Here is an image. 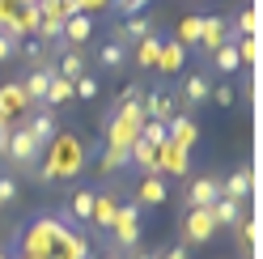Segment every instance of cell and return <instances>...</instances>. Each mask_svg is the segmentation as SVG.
Masks as SVG:
<instances>
[{
  "label": "cell",
  "instance_id": "cell-6",
  "mask_svg": "<svg viewBox=\"0 0 263 259\" xmlns=\"http://www.w3.org/2000/svg\"><path fill=\"white\" fill-rule=\"evenodd\" d=\"M212 234H217V221H212V213H208V208H191L187 221H183V238L191 242V247H204Z\"/></svg>",
  "mask_w": 263,
  "mask_h": 259
},
{
  "label": "cell",
  "instance_id": "cell-18",
  "mask_svg": "<svg viewBox=\"0 0 263 259\" xmlns=\"http://www.w3.org/2000/svg\"><path fill=\"white\" fill-rule=\"evenodd\" d=\"M217 196H221V183H217V179H208V174H204V179H191V187H187V208H208Z\"/></svg>",
  "mask_w": 263,
  "mask_h": 259
},
{
  "label": "cell",
  "instance_id": "cell-42",
  "mask_svg": "<svg viewBox=\"0 0 263 259\" xmlns=\"http://www.w3.org/2000/svg\"><path fill=\"white\" fill-rule=\"evenodd\" d=\"M77 5H81V13H89L93 5H110V0H77Z\"/></svg>",
  "mask_w": 263,
  "mask_h": 259
},
{
  "label": "cell",
  "instance_id": "cell-2",
  "mask_svg": "<svg viewBox=\"0 0 263 259\" xmlns=\"http://www.w3.org/2000/svg\"><path fill=\"white\" fill-rule=\"evenodd\" d=\"M72 225H64L60 217H39L22 230V255H34V259H55L60 255V242Z\"/></svg>",
  "mask_w": 263,
  "mask_h": 259
},
{
  "label": "cell",
  "instance_id": "cell-26",
  "mask_svg": "<svg viewBox=\"0 0 263 259\" xmlns=\"http://www.w3.org/2000/svg\"><path fill=\"white\" fill-rule=\"evenodd\" d=\"M157 51H161V34H144L136 47H132V55H136V68H153V64H157Z\"/></svg>",
  "mask_w": 263,
  "mask_h": 259
},
{
  "label": "cell",
  "instance_id": "cell-16",
  "mask_svg": "<svg viewBox=\"0 0 263 259\" xmlns=\"http://www.w3.org/2000/svg\"><path fill=\"white\" fill-rule=\"evenodd\" d=\"M166 132H170V144H178V149H191V144L200 140L191 115H170V119H166Z\"/></svg>",
  "mask_w": 263,
  "mask_h": 259
},
{
  "label": "cell",
  "instance_id": "cell-37",
  "mask_svg": "<svg viewBox=\"0 0 263 259\" xmlns=\"http://www.w3.org/2000/svg\"><path fill=\"white\" fill-rule=\"evenodd\" d=\"M144 5H149V0H115V9H119L123 17H136V13H140Z\"/></svg>",
  "mask_w": 263,
  "mask_h": 259
},
{
  "label": "cell",
  "instance_id": "cell-35",
  "mask_svg": "<svg viewBox=\"0 0 263 259\" xmlns=\"http://www.w3.org/2000/svg\"><path fill=\"white\" fill-rule=\"evenodd\" d=\"M13 200H17V179L13 174H0V208L13 204Z\"/></svg>",
  "mask_w": 263,
  "mask_h": 259
},
{
  "label": "cell",
  "instance_id": "cell-19",
  "mask_svg": "<svg viewBox=\"0 0 263 259\" xmlns=\"http://www.w3.org/2000/svg\"><path fill=\"white\" fill-rule=\"evenodd\" d=\"M93 34V17L89 13H72V17H64V47H81Z\"/></svg>",
  "mask_w": 263,
  "mask_h": 259
},
{
  "label": "cell",
  "instance_id": "cell-15",
  "mask_svg": "<svg viewBox=\"0 0 263 259\" xmlns=\"http://www.w3.org/2000/svg\"><path fill=\"white\" fill-rule=\"evenodd\" d=\"M26 106H30V102H26V94H22V81H9V85H0V119H5V123H13Z\"/></svg>",
  "mask_w": 263,
  "mask_h": 259
},
{
  "label": "cell",
  "instance_id": "cell-1",
  "mask_svg": "<svg viewBox=\"0 0 263 259\" xmlns=\"http://www.w3.org/2000/svg\"><path fill=\"white\" fill-rule=\"evenodd\" d=\"M85 140H81L77 132H55L51 144L39 153V166H34V179L39 183H64V179H72V174L85 170Z\"/></svg>",
  "mask_w": 263,
  "mask_h": 259
},
{
  "label": "cell",
  "instance_id": "cell-4",
  "mask_svg": "<svg viewBox=\"0 0 263 259\" xmlns=\"http://www.w3.org/2000/svg\"><path fill=\"white\" fill-rule=\"evenodd\" d=\"M39 144L30 140V132L22 123H13V132H9V144H5V161L13 170H26V174H34V166H39Z\"/></svg>",
  "mask_w": 263,
  "mask_h": 259
},
{
  "label": "cell",
  "instance_id": "cell-25",
  "mask_svg": "<svg viewBox=\"0 0 263 259\" xmlns=\"http://www.w3.org/2000/svg\"><path fill=\"white\" fill-rule=\"evenodd\" d=\"M127 60H132V51H127V47H119V43H106L102 51H98V64H102L106 72H123Z\"/></svg>",
  "mask_w": 263,
  "mask_h": 259
},
{
  "label": "cell",
  "instance_id": "cell-10",
  "mask_svg": "<svg viewBox=\"0 0 263 259\" xmlns=\"http://www.w3.org/2000/svg\"><path fill=\"white\" fill-rule=\"evenodd\" d=\"M93 196H98V191L77 187V191H72V204L60 213V221H64V225H89V217H93Z\"/></svg>",
  "mask_w": 263,
  "mask_h": 259
},
{
  "label": "cell",
  "instance_id": "cell-22",
  "mask_svg": "<svg viewBox=\"0 0 263 259\" xmlns=\"http://www.w3.org/2000/svg\"><path fill=\"white\" fill-rule=\"evenodd\" d=\"M127 157H132V166H136V170H144V174H161L157 170V149H153V144L149 140H132V149H127Z\"/></svg>",
  "mask_w": 263,
  "mask_h": 259
},
{
  "label": "cell",
  "instance_id": "cell-41",
  "mask_svg": "<svg viewBox=\"0 0 263 259\" xmlns=\"http://www.w3.org/2000/svg\"><path fill=\"white\" fill-rule=\"evenodd\" d=\"M157 259H187V247H174V251H166V255H157Z\"/></svg>",
  "mask_w": 263,
  "mask_h": 259
},
{
  "label": "cell",
  "instance_id": "cell-13",
  "mask_svg": "<svg viewBox=\"0 0 263 259\" xmlns=\"http://www.w3.org/2000/svg\"><path fill=\"white\" fill-rule=\"evenodd\" d=\"M170 200V187H166V174H144V183L136 187V204L140 208H157Z\"/></svg>",
  "mask_w": 263,
  "mask_h": 259
},
{
  "label": "cell",
  "instance_id": "cell-28",
  "mask_svg": "<svg viewBox=\"0 0 263 259\" xmlns=\"http://www.w3.org/2000/svg\"><path fill=\"white\" fill-rule=\"evenodd\" d=\"M208 64H212V68H217V72H238V43H221L217 47V51H212L208 55Z\"/></svg>",
  "mask_w": 263,
  "mask_h": 259
},
{
  "label": "cell",
  "instance_id": "cell-14",
  "mask_svg": "<svg viewBox=\"0 0 263 259\" xmlns=\"http://www.w3.org/2000/svg\"><path fill=\"white\" fill-rule=\"evenodd\" d=\"M187 64V47L178 43V39H161V51H157V64L153 68L161 72V77H170V72H178Z\"/></svg>",
  "mask_w": 263,
  "mask_h": 259
},
{
  "label": "cell",
  "instance_id": "cell-30",
  "mask_svg": "<svg viewBox=\"0 0 263 259\" xmlns=\"http://www.w3.org/2000/svg\"><path fill=\"white\" fill-rule=\"evenodd\" d=\"M98 94H102V85H98V77H93V72H81V77L72 81V98H81V102H93Z\"/></svg>",
  "mask_w": 263,
  "mask_h": 259
},
{
  "label": "cell",
  "instance_id": "cell-43",
  "mask_svg": "<svg viewBox=\"0 0 263 259\" xmlns=\"http://www.w3.org/2000/svg\"><path fill=\"white\" fill-rule=\"evenodd\" d=\"M127 259H157V255H149V251H140V247H136V251H127Z\"/></svg>",
  "mask_w": 263,
  "mask_h": 259
},
{
  "label": "cell",
  "instance_id": "cell-34",
  "mask_svg": "<svg viewBox=\"0 0 263 259\" xmlns=\"http://www.w3.org/2000/svg\"><path fill=\"white\" fill-rule=\"evenodd\" d=\"M208 98L217 102V106H234V102H238V89H234V85H212Z\"/></svg>",
  "mask_w": 263,
  "mask_h": 259
},
{
  "label": "cell",
  "instance_id": "cell-8",
  "mask_svg": "<svg viewBox=\"0 0 263 259\" xmlns=\"http://www.w3.org/2000/svg\"><path fill=\"white\" fill-rule=\"evenodd\" d=\"M221 43H229V17H204L200 22V43H195V51L212 55Z\"/></svg>",
  "mask_w": 263,
  "mask_h": 259
},
{
  "label": "cell",
  "instance_id": "cell-9",
  "mask_svg": "<svg viewBox=\"0 0 263 259\" xmlns=\"http://www.w3.org/2000/svg\"><path fill=\"white\" fill-rule=\"evenodd\" d=\"M140 106H144V119L166 123V119L174 115V110H178V98H174V94H166V89H144Z\"/></svg>",
  "mask_w": 263,
  "mask_h": 259
},
{
  "label": "cell",
  "instance_id": "cell-24",
  "mask_svg": "<svg viewBox=\"0 0 263 259\" xmlns=\"http://www.w3.org/2000/svg\"><path fill=\"white\" fill-rule=\"evenodd\" d=\"M208 213H212V221H217V230H221V225H238V221H242V204L217 196V200L208 204Z\"/></svg>",
  "mask_w": 263,
  "mask_h": 259
},
{
  "label": "cell",
  "instance_id": "cell-20",
  "mask_svg": "<svg viewBox=\"0 0 263 259\" xmlns=\"http://www.w3.org/2000/svg\"><path fill=\"white\" fill-rule=\"evenodd\" d=\"M208 94H212V81H208L204 72H191V77L183 81L178 102H183V106H200V102H208Z\"/></svg>",
  "mask_w": 263,
  "mask_h": 259
},
{
  "label": "cell",
  "instance_id": "cell-39",
  "mask_svg": "<svg viewBox=\"0 0 263 259\" xmlns=\"http://www.w3.org/2000/svg\"><path fill=\"white\" fill-rule=\"evenodd\" d=\"M238 225H242V242H246V247H255V238H259L255 221H238Z\"/></svg>",
  "mask_w": 263,
  "mask_h": 259
},
{
  "label": "cell",
  "instance_id": "cell-32",
  "mask_svg": "<svg viewBox=\"0 0 263 259\" xmlns=\"http://www.w3.org/2000/svg\"><path fill=\"white\" fill-rule=\"evenodd\" d=\"M140 140H149L153 149H157V144H166V140H170V132H166V123H157V119H144V123H140Z\"/></svg>",
  "mask_w": 263,
  "mask_h": 259
},
{
  "label": "cell",
  "instance_id": "cell-7",
  "mask_svg": "<svg viewBox=\"0 0 263 259\" xmlns=\"http://www.w3.org/2000/svg\"><path fill=\"white\" fill-rule=\"evenodd\" d=\"M26 132H30V140L39 144V149H47L51 144V136L60 132V119H55V110H47V106H39L34 115H30V123H22Z\"/></svg>",
  "mask_w": 263,
  "mask_h": 259
},
{
  "label": "cell",
  "instance_id": "cell-31",
  "mask_svg": "<svg viewBox=\"0 0 263 259\" xmlns=\"http://www.w3.org/2000/svg\"><path fill=\"white\" fill-rule=\"evenodd\" d=\"M200 22H204V17H195V13L178 22V43H183V47H195V43H200Z\"/></svg>",
  "mask_w": 263,
  "mask_h": 259
},
{
  "label": "cell",
  "instance_id": "cell-27",
  "mask_svg": "<svg viewBox=\"0 0 263 259\" xmlns=\"http://www.w3.org/2000/svg\"><path fill=\"white\" fill-rule=\"evenodd\" d=\"M68 98H72V81L55 72V77H51V85H47V98H43V106H47V110H55V106H64Z\"/></svg>",
  "mask_w": 263,
  "mask_h": 259
},
{
  "label": "cell",
  "instance_id": "cell-3",
  "mask_svg": "<svg viewBox=\"0 0 263 259\" xmlns=\"http://www.w3.org/2000/svg\"><path fill=\"white\" fill-rule=\"evenodd\" d=\"M110 234V251L123 255V251H136L140 247V204H119V213H115V221L106 225Z\"/></svg>",
  "mask_w": 263,
  "mask_h": 259
},
{
  "label": "cell",
  "instance_id": "cell-29",
  "mask_svg": "<svg viewBox=\"0 0 263 259\" xmlns=\"http://www.w3.org/2000/svg\"><path fill=\"white\" fill-rule=\"evenodd\" d=\"M123 166H132V157H127V149H110V144H106V153L98 157V174H119Z\"/></svg>",
  "mask_w": 263,
  "mask_h": 259
},
{
  "label": "cell",
  "instance_id": "cell-21",
  "mask_svg": "<svg viewBox=\"0 0 263 259\" xmlns=\"http://www.w3.org/2000/svg\"><path fill=\"white\" fill-rule=\"evenodd\" d=\"M251 187H255V174H251V170H234V174L221 183V196L234 200V204H242L246 196H251Z\"/></svg>",
  "mask_w": 263,
  "mask_h": 259
},
{
  "label": "cell",
  "instance_id": "cell-12",
  "mask_svg": "<svg viewBox=\"0 0 263 259\" xmlns=\"http://www.w3.org/2000/svg\"><path fill=\"white\" fill-rule=\"evenodd\" d=\"M157 170L161 174H187L191 170V149H178V144H157Z\"/></svg>",
  "mask_w": 263,
  "mask_h": 259
},
{
  "label": "cell",
  "instance_id": "cell-46",
  "mask_svg": "<svg viewBox=\"0 0 263 259\" xmlns=\"http://www.w3.org/2000/svg\"><path fill=\"white\" fill-rule=\"evenodd\" d=\"M0 259H13V255H9V251H0Z\"/></svg>",
  "mask_w": 263,
  "mask_h": 259
},
{
  "label": "cell",
  "instance_id": "cell-17",
  "mask_svg": "<svg viewBox=\"0 0 263 259\" xmlns=\"http://www.w3.org/2000/svg\"><path fill=\"white\" fill-rule=\"evenodd\" d=\"M55 55H60V60H55V72H60V77L77 81L81 72H89V64H85V51H81V47H60Z\"/></svg>",
  "mask_w": 263,
  "mask_h": 259
},
{
  "label": "cell",
  "instance_id": "cell-40",
  "mask_svg": "<svg viewBox=\"0 0 263 259\" xmlns=\"http://www.w3.org/2000/svg\"><path fill=\"white\" fill-rule=\"evenodd\" d=\"M9 132H13V123L0 119V157H5V144H9Z\"/></svg>",
  "mask_w": 263,
  "mask_h": 259
},
{
  "label": "cell",
  "instance_id": "cell-23",
  "mask_svg": "<svg viewBox=\"0 0 263 259\" xmlns=\"http://www.w3.org/2000/svg\"><path fill=\"white\" fill-rule=\"evenodd\" d=\"M115 213H119V200H115L110 191H102V196H93V217H89V225L106 230V225L115 221Z\"/></svg>",
  "mask_w": 263,
  "mask_h": 259
},
{
  "label": "cell",
  "instance_id": "cell-11",
  "mask_svg": "<svg viewBox=\"0 0 263 259\" xmlns=\"http://www.w3.org/2000/svg\"><path fill=\"white\" fill-rule=\"evenodd\" d=\"M51 77H55V64H51V60H47L43 68H30V77L22 81V94H26V102L43 106V98H47V85H51Z\"/></svg>",
  "mask_w": 263,
  "mask_h": 259
},
{
  "label": "cell",
  "instance_id": "cell-45",
  "mask_svg": "<svg viewBox=\"0 0 263 259\" xmlns=\"http://www.w3.org/2000/svg\"><path fill=\"white\" fill-rule=\"evenodd\" d=\"M13 259H34V255H13Z\"/></svg>",
  "mask_w": 263,
  "mask_h": 259
},
{
  "label": "cell",
  "instance_id": "cell-38",
  "mask_svg": "<svg viewBox=\"0 0 263 259\" xmlns=\"http://www.w3.org/2000/svg\"><path fill=\"white\" fill-rule=\"evenodd\" d=\"M9 60H17V43L9 34H0V64H9Z\"/></svg>",
  "mask_w": 263,
  "mask_h": 259
},
{
  "label": "cell",
  "instance_id": "cell-33",
  "mask_svg": "<svg viewBox=\"0 0 263 259\" xmlns=\"http://www.w3.org/2000/svg\"><path fill=\"white\" fill-rule=\"evenodd\" d=\"M144 89H149V85H140V81H127V85L119 89V98H115V106H127V102H140L144 98ZM110 106V110H115Z\"/></svg>",
  "mask_w": 263,
  "mask_h": 259
},
{
  "label": "cell",
  "instance_id": "cell-5",
  "mask_svg": "<svg viewBox=\"0 0 263 259\" xmlns=\"http://www.w3.org/2000/svg\"><path fill=\"white\" fill-rule=\"evenodd\" d=\"M144 34H153V17H140V13H136V17L115 22V30H110V43H119V47H127V51H132V47H136Z\"/></svg>",
  "mask_w": 263,
  "mask_h": 259
},
{
  "label": "cell",
  "instance_id": "cell-36",
  "mask_svg": "<svg viewBox=\"0 0 263 259\" xmlns=\"http://www.w3.org/2000/svg\"><path fill=\"white\" fill-rule=\"evenodd\" d=\"M255 55H259V43H255V34H246L242 47H238V60L242 64H255Z\"/></svg>",
  "mask_w": 263,
  "mask_h": 259
},
{
  "label": "cell",
  "instance_id": "cell-44",
  "mask_svg": "<svg viewBox=\"0 0 263 259\" xmlns=\"http://www.w3.org/2000/svg\"><path fill=\"white\" fill-rule=\"evenodd\" d=\"M89 259H123V255H115V251H102V255H89Z\"/></svg>",
  "mask_w": 263,
  "mask_h": 259
}]
</instances>
